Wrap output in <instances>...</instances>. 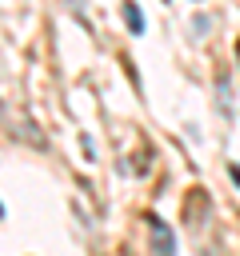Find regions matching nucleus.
<instances>
[{"label":"nucleus","instance_id":"nucleus-4","mask_svg":"<svg viewBox=\"0 0 240 256\" xmlns=\"http://www.w3.org/2000/svg\"><path fill=\"white\" fill-rule=\"evenodd\" d=\"M0 216H4V208H0Z\"/></svg>","mask_w":240,"mask_h":256},{"label":"nucleus","instance_id":"nucleus-2","mask_svg":"<svg viewBox=\"0 0 240 256\" xmlns=\"http://www.w3.org/2000/svg\"><path fill=\"white\" fill-rule=\"evenodd\" d=\"M124 20H128V28L140 36L144 32V12H140V4L136 0H124Z\"/></svg>","mask_w":240,"mask_h":256},{"label":"nucleus","instance_id":"nucleus-3","mask_svg":"<svg viewBox=\"0 0 240 256\" xmlns=\"http://www.w3.org/2000/svg\"><path fill=\"white\" fill-rule=\"evenodd\" d=\"M236 52H240V40H236Z\"/></svg>","mask_w":240,"mask_h":256},{"label":"nucleus","instance_id":"nucleus-1","mask_svg":"<svg viewBox=\"0 0 240 256\" xmlns=\"http://www.w3.org/2000/svg\"><path fill=\"white\" fill-rule=\"evenodd\" d=\"M148 232H152V248H156V256H176V236H172V228L164 224V220H148Z\"/></svg>","mask_w":240,"mask_h":256}]
</instances>
